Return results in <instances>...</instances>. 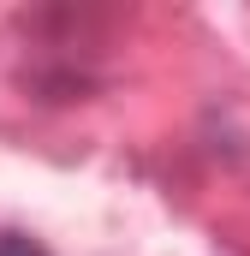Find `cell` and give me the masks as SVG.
Returning <instances> with one entry per match:
<instances>
[{
    "mask_svg": "<svg viewBox=\"0 0 250 256\" xmlns=\"http://www.w3.org/2000/svg\"><path fill=\"white\" fill-rule=\"evenodd\" d=\"M0 256H48V244L18 232V226H0Z\"/></svg>",
    "mask_w": 250,
    "mask_h": 256,
    "instance_id": "1",
    "label": "cell"
}]
</instances>
